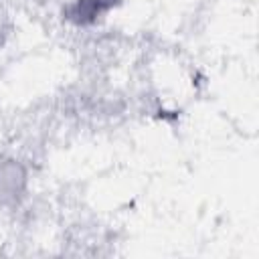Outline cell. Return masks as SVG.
Instances as JSON below:
<instances>
[{
    "label": "cell",
    "mask_w": 259,
    "mask_h": 259,
    "mask_svg": "<svg viewBox=\"0 0 259 259\" xmlns=\"http://www.w3.org/2000/svg\"><path fill=\"white\" fill-rule=\"evenodd\" d=\"M109 6H111V2H107V0H81L75 4L73 16L79 22H87V20H93L95 16H99L101 12H105Z\"/></svg>",
    "instance_id": "cell-1"
}]
</instances>
